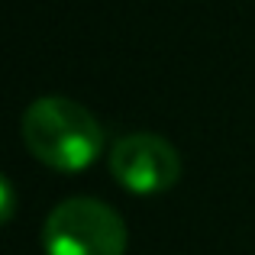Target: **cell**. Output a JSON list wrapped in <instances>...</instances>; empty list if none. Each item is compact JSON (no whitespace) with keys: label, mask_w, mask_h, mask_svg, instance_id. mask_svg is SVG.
<instances>
[{"label":"cell","mask_w":255,"mask_h":255,"mask_svg":"<svg viewBox=\"0 0 255 255\" xmlns=\"http://www.w3.org/2000/svg\"><path fill=\"white\" fill-rule=\"evenodd\" d=\"M23 142L42 165L55 171H84L104 145L94 113L68 97H39L23 117Z\"/></svg>","instance_id":"1"},{"label":"cell","mask_w":255,"mask_h":255,"mask_svg":"<svg viewBox=\"0 0 255 255\" xmlns=\"http://www.w3.org/2000/svg\"><path fill=\"white\" fill-rule=\"evenodd\" d=\"M45 255H123L126 223L113 207L94 197H71L42 226Z\"/></svg>","instance_id":"2"},{"label":"cell","mask_w":255,"mask_h":255,"mask_svg":"<svg viewBox=\"0 0 255 255\" xmlns=\"http://www.w3.org/2000/svg\"><path fill=\"white\" fill-rule=\"evenodd\" d=\"M110 171L132 194H162L181 178V155L155 132H132L113 145Z\"/></svg>","instance_id":"3"}]
</instances>
